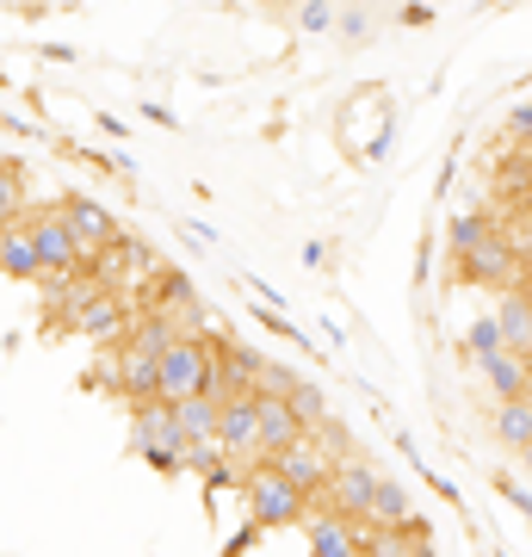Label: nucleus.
Masks as SVG:
<instances>
[{
  "label": "nucleus",
  "instance_id": "obj_1",
  "mask_svg": "<svg viewBox=\"0 0 532 557\" xmlns=\"http://www.w3.org/2000/svg\"><path fill=\"white\" fill-rule=\"evenodd\" d=\"M168 347H174V329L161 317H137L131 335L106 354V384H112L124 403H156V366H161Z\"/></svg>",
  "mask_w": 532,
  "mask_h": 557
},
{
  "label": "nucleus",
  "instance_id": "obj_2",
  "mask_svg": "<svg viewBox=\"0 0 532 557\" xmlns=\"http://www.w3.org/2000/svg\"><path fill=\"white\" fill-rule=\"evenodd\" d=\"M205 384H211V335L205 341H174L156 366V403H193L205 397Z\"/></svg>",
  "mask_w": 532,
  "mask_h": 557
},
{
  "label": "nucleus",
  "instance_id": "obj_3",
  "mask_svg": "<svg viewBox=\"0 0 532 557\" xmlns=\"http://www.w3.org/2000/svg\"><path fill=\"white\" fill-rule=\"evenodd\" d=\"M372 496H378V471L366 458H341L335 471H329V490L310 496V515H341V520H366L372 515Z\"/></svg>",
  "mask_w": 532,
  "mask_h": 557
},
{
  "label": "nucleus",
  "instance_id": "obj_4",
  "mask_svg": "<svg viewBox=\"0 0 532 557\" xmlns=\"http://www.w3.org/2000/svg\"><path fill=\"white\" fill-rule=\"evenodd\" d=\"M131 453H143L156 471H180L186 440H180V421L168 403H137L131 409Z\"/></svg>",
  "mask_w": 532,
  "mask_h": 557
},
{
  "label": "nucleus",
  "instance_id": "obj_5",
  "mask_svg": "<svg viewBox=\"0 0 532 557\" xmlns=\"http://www.w3.org/2000/svg\"><path fill=\"white\" fill-rule=\"evenodd\" d=\"M242 496H248V515H255V527H297V520L310 515V502L297 496V490L279 478L273 465H255V471L242 478Z\"/></svg>",
  "mask_w": 532,
  "mask_h": 557
},
{
  "label": "nucleus",
  "instance_id": "obj_6",
  "mask_svg": "<svg viewBox=\"0 0 532 557\" xmlns=\"http://www.w3.org/2000/svg\"><path fill=\"white\" fill-rule=\"evenodd\" d=\"M25 230H32V248H38V260H44V278H75V273H87V255L75 248V236H69V223H62L57 205L32 211V218H25Z\"/></svg>",
  "mask_w": 532,
  "mask_h": 557
},
{
  "label": "nucleus",
  "instance_id": "obj_7",
  "mask_svg": "<svg viewBox=\"0 0 532 557\" xmlns=\"http://www.w3.org/2000/svg\"><path fill=\"white\" fill-rule=\"evenodd\" d=\"M57 211H62V223H69V236H75V248L87 255V267L119 242V218L99 199H57Z\"/></svg>",
  "mask_w": 532,
  "mask_h": 557
},
{
  "label": "nucleus",
  "instance_id": "obj_8",
  "mask_svg": "<svg viewBox=\"0 0 532 557\" xmlns=\"http://www.w3.org/2000/svg\"><path fill=\"white\" fill-rule=\"evenodd\" d=\"M69 329L87 335V341H112V347H119V341L131 335V298H124V292H94V298L69 317Z\"/></svg>",
  "mask_w": 532,
  "mask_h": 557
},
{
  "label": "nucleus",
  "instance_id": "obj_9",
  "mask_svg": "<svg viewBox=\"0 0 532 557\" xmlns=\"http://www.w3.org/2000/svg\"><path fill=\"white\" fill-rule=\"evenodd\" d=\"M273 471H279L285 483H292V490H297L304 502H310V496H322V490H329V471H335V465H329V453H322V446H316V440L304 434V440L292 446V453H279V458H273Z\"/></svg>",
  "mask_w": 532,
  "mask_h": 557
},
{
  "label": "nucleus",
  "instance_id": "obj_10",
  "mask_svg": "<svg viewBox=\"0 0 532 557\" xmlns=\"http://www.w3.org/2000/svg\"><path fill=\"white\" fill-rule=\"evenodd\" d=\"M255 434H260V465H273L279 453H292L304 440V428H297L285 397H255Z\"/></svg>",
  "mask_w": 532,
  "mask_h": 557
},
{
  "label": "nucleus",
  "instance_id": "obj_11",
  "mask_svg": "<svg viewBox=\"0 0 532 557\" xmlns=\"http://www.w3.org/2000/svg\"><path fill=\"white\" fill-rule=\"evenodd\" d=\"M495 335H502V354L514 359H532V298L520 292V285H508L502 298H495Z\"/></svg>",
  "mask_w": 532,
  "mask_h": 557
},
{
  "label": "nucleus",
  "instance_id": "obj_12",
  "mask_svg": "<svg viewBox=\"0 0 532 557\" xmlns=\"http://www.w3.org/2000/svg\"><path fill=\"white\" fill-rule=\"evenodd\" d=\"M310 527V557H366V527L341 515H304Z\"/></svg>",
  "mask_w": 532,
  "mask_h": 557
},
{
  "label": "nucleus",
  "instance_id": "obj_13",
  "mask_svg": "<svg viewBox=\"0 0 532 557\" xmlns=\"http://www.w3.org/2000/svg\"><path fill=\"white\" fill-rule=\"evenodd\" d=\"M465 273H471L477 285H502V292H508L514 278H520V255H514L508 242L490 230V236H483L471 255H465Z\"/></svg>",
  "mask_w": 532,
  "mask_h": 557
},
{
  "label": "nucleus",
  "instance_id": "obj_14",
  "mask_svg": "<svg viewBox=\"0 0 532 557\" xmlns=\"http://www.w3.org/2000/svg\"><path fill=\"white\" fill-rule=\"evenodd\" d=\"M174 421H180V440H186V446H218V421H223V403H218V397H193V403H174Z\"/></svg>",
  "mask_w": 532,
  "mask_h": 557
},
{
  "label": "nucleus",
  "instance_id": "obj_15",
  "mask_svg": "<svg viewBox=\"0 0 532 557\" xmlns=\"http://www.w3.org/2000/svg\"><path fill=\"white\" fill-rule=\"evenodd\" d=\"M378 527V533H403V527H415V502L403 483L391 478H378V496H372V515H366Z\"/></svg>",
  "mask_w": 532,
  "mask_h": 557
},
{
  "label": "nucleus",
  "instance_id": "obj_16",
  "mask_svg": "<svg viewBox=\"0 0 532 557\" xmlns=\"http://www.w3.org/2000/svg\"><path fill=\"white\" fill-rule=\"evenodd\" d=\"M0 273L7 278H44V260L32 248V230L13 223V230H0Z\"/></svg>",
  "mask_w": 532,
  "mask_h": 557
},
{
  "label": "nucleus",
  "instance_id": "obj_17",
  "mask_svg": "<svg viewBox=\"0 0 532 557\" xmlns=\"http://www.w3.org/2000/svg\"><path fill=\"white\" fill-rule=\"evenodd\" d=\"M25 218H32V180H25L20 161L0 156V230H13Z\"/></svg>",
  "mask_w": 532,
  "mask_h": 557
},
{
  "label": "nucleus",
  "instance_id": "obj_18",
  "mask_svg": "<svg viewBox=\"0 0 532 557\" xmlns=\"http://www.w3.org/2000/svg\"><path fill=\"white\" fill-rule=\"evenodd\" d=\"M483 379H490L495 403H520V397H532V372H527V359H514V354L483 359Z\"/></svg>",
  "mask_w": 532,
  "mask_h": 557
},
{
  "label": "nucleus",
  "instance_id": "obj_19",
  "mask_svg": "<svg viewBox=\"0 0 532 557\" xmlns=\"http://www.w3.org/2000/svg\"><path fill=\"white\" fill-rule=\"evenodd\" d=\"M495 440H502L508 453H527V446H532V397L495 403Z\"/></svg>",
  "mask_w": 532,
  "mask_h": 557
},
{
  "label": "nucleus",
  "instance_id": "obj_20",
  "mask_svg": "<svg viewBox=\"0 0 532 557\" xmlns=\"http://www.w3.org/2000/svg\"><path fill=\"white\" fill-rule=\"evenodd\" d=\"M285 403H292V416H297V428H304V434H316V428L329 421V397H322V391H316L310 379L297 384V391H292Z\"/></svg>",
  "mask_w": 532,
  "mask_h": 557
},
{
  "label": "nucleus",
  "instance_id": "obj_21",
  "mask_svg": "<svg viewBox=\"0 0 532 557\" xmlns=\"http://www.w3.org/2000/svg\"><path fill=\"white\" fill-rule=\"evenodd\" d=\"M483 236H490V218H458V223H453V255L465 260Z\"/></svg>",
  "mask_w": 532,
  "mask_h": 557
},
{
  "label": "nucleus",
  "instance_id": "obj_22",
  "mask_svg": "<svg viewBox=\"0 0 532 557\" xmlns=\"http://www.w3.org/2000/svg\"><path fill=\"white\" fill-rule=\"evenodd\" d=\"M465 347L477 354V366H483V359H495V354H502V335H495V322H490V317H483V322H471V335H465Z\"/></svg>",
  "mask_w": 532,
  "mask_h": 557
},
{
  "label": "nucleus",
  "instance_id": "obj_23",
  "mask_svg": "<svg viewBox=\"0 0 532 557\" xmlns=\"http://www.w3.org/2000/svg\"><path fill=\"white\" fill-rule=\"evenodd\" d=\"M297 25H304V32H329V25H335V7H304Z\"/></svg>",
  "mask_w": 532,
  "mask_h": 557
},
{
  "label": "nucleus",
  "instance_id": "obj_24",
  "mask_svg": "<svg viewBox=\"0 0 532 557\" xmlns=\"http://www.w3.org/2000/svg\"><path fill=\"white\" fill-rule=\"evenodd\" d=\"M527 260H532V211H527Z\"/></svg>",
  "mask_w": 532,
  "mask_h": 557
},
{
  "label": "nucleus",
  "instance_id": "obj_25",
  "mask_svg": "<svg viewBox=\"0 0 532 557\" xmlns=\"http://www.w3.org/2000/svg\"><path fill=\"white\" fill-rule=\"evenodd\" d=\"M520 458H527V471H532V446H527V453H520Z\"/></svg>",
  "mask_w": 532,
  "mask_h": 557
}]
</instances>
